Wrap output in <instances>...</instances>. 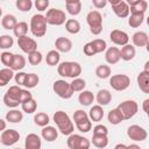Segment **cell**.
<instances>
[{
    "label": "cell",
    "instance_id": "obj_42",
    "mask_svg": "<svg viewBox=\"0 0 149 149\" xmlns=\"http://www.w3.org/2000/svg\"><path fill=\"white\" fill-rule=\"evenodd\" d=\"M70 68H71V62H62L61 64H58L57 71L58 74L62 77H68L70 78Z\"/></svg>",
    "mask_w": 149,
    "mask_h": 149
},
{
    "label": "cell",
    "instance_id": "obj_4",
    "mask_svg": "<svg viewBox=\"0 0 149 149\" xmlns=\"http://www.w3.org/2000/svg\"><path fill=\"white\" fill-rule=\"evenodd\" d=\"M47 24H52V26H62L63 23L66 22V15L65 12H63L62 9H57V8H51L48 9L47 15L44 16Z\"/></svg>",
    "mask_w": 149,
    "mask_h": 149
},
{
    "label": "cell",
    "instance_id": "obj_35",
    "mask_svg": "<svg viewBox=\"0 0 149 149\" xmlns=\"http://www.w3.org/2000/svg\"><path fill=\"white\" fill-rule=\"evenodd\" d=\"M59 58H61V56L57 50H50L45 56V63L50 66H55V65H58Z\"/></svg>",
    "mask_w": 149,
    "mask_h": 149
},
{
    "label": "cell",
    "instance_id": "obj_2",
    "mask_svg": "<svg viewBox=\"0 0 149 149\" xmlns=\"http://www.w3.org/2000/svg\"><path fill=\"white\" fill-rule=\"evenodd\" d=\"M30 31L36 37H43L47 34V21L44 15L35 14L30 19Z\"/></svg>",
    "mask_w": 149,
    "mask_h": 149
},
{
    "label": "cell",
    "instance_id": "obj_51",
    "mask_svg": "<svg viewBox=\"0 0 149 149\" xmlns=\"http://www.w3.org/2000/svg\"><path fill=\"white\" fill-rule=\"evenodd\" d=\"M87 118H88L87 113H86L85 111H83V109H77V111L73 113V121H74V123L78 122V121H80V120L87 119Z\"/></svg>",
    "mask_w": 149,
    "mask_h": 149
},
{
    "label": "cell",
    "instance_id": "obj_62",
    "mask_svg": "<svg viewBox=\"0 0 149 149\" xmlns=\"http://www.w3.org/2000/svg\"><path fill=\"white\" fill-rule=\"evenodd\" d=\"M15 149H20V148H15Z\"/></svg>",
    "mask_w": 149,
    "mask_h": 149
},
{
    "label": "cell",
    "instance_id": "obj_13",
    "mask_svg": "<svg viewBox=\"0 0 149 149\" xmlns=\"http://www.w3.org/2000/svg\"><path fill=\"white\" fill-rule=\"evenodd\" d=\"M17 45L26 54H30V52L37 50V43H36V41L33 40V38H30V37H28V36L19 37L17 38Z\"/></svg>",
    "mask_w": 149,
    "mask_h": 149
},
{
    "label": "cell",
    "instance_id": "obj_40",
    "mask_svg": "<svg viewBox=\"0 0 149 149\" xmlns=\"http://www.w3.org/2000/svg\"><path fill=\"white\" fill-rule=\"evenodd\" d=\"M70 85H71V88L73 92H81V91H84V88L86 86V81H85V79L78 77V78L72 79Z\"/></svg>",
    "mask_w": 149,
    "mask_h": 149
},
{
    "label": "cell",
    "instance_id": "obj_18",
    "mask_svg": "<svg viewBox=\"0 0 149 149\" xmlns=\"http://www.w3.org/2000/svg\"><path fill=\"white\" fill-rule=\"evenodd\" d=\"M55 47L58 52H69L72 49V42L68 37H58L55 41Z\"/></svg>",
    "mask_w": 149,
    "mask_h": 149
},
{
    "label": "cell",
    "instance_id": "obj_55",
    "mask_svg": "<svg viewBox=\"0 0 149 149\" xmlns=\"http://www.w3.org/2000/svg\"><path fill=\"white\" fill-rule=\"evenodd\" d=\"M83 51H84V54H85L86 56H94V55H95V50H94V48H93V45H92L91 42H88V43H86V44L84 45Z\"/></svg>",
    "mask_w": 149,
    "mask_h": 149
},
{
    "label": "cell",
    "instance_id": "obj_11",
    "mask_svg": "<svg viewBox=\"0 0 149 149\" xmlns=\"http://www.w3.org/2000/svg\"><path fill=\"white\" fill-rule=\"evenodd\" d=\"M19 140H20V134L15 129H5L0 136V142L6 147L15 144Z\"/></svg>",
    "mask_w": 149,
    "mask_h": 149
},
{
    "label": "cell",
    "instance_id": "obj_8",
    "mask_svg": "<svg viewBox=\"0 0 149 149\" xmlns=\"http://www.w3.org/2000/svg\"><path fill=\"white\" fill-rule=\"evenodd\" d=\"M66 143L70 149H90V146H91V142L88 139L73 133L69 135Z\"/></svg>",
    "mask_w": 149,
    "mask_h": 149
},
{
    "label": "cell",
    "instance_id": "obj_3",
    "mask_svg": "<svg viewBox=\"0 0 149 149\" xmlns=\"http://www.w3.org/2000/svg\"><path fill=\"white\" fill-rule=\"evenodd\" d=\"M86 22L93 35H99L102 31V16L98 10H91L86 15Z\"/></svg>",
    "mask_w": 149,
    "mask_h": 149
},
{
    "label": "cell",
    "instance_id": "obj_20",
    "mask_svg": "<svg viewBox=\"0 0 149 149\" xmlns=\"http://www.w3.org/2000/svg\"><path fill=\"white\" fill-rule=\"evenodd\" d=\"M41 135H42L43 140H45L48 142H54L57 139V136H58V132L52 126H45V127L42 128Z\"/></svg>",
    "mask_w": 149,
    "mask_h": 149
},
{
    "label": "cell",
    "instance_id": "obj_12",
    "mask_svg": "<svg viewBox=\"0 0 149 149\" xmlns=\"http://www.w3.org/2000/svg\"><path fill=\"white\" fill-rule=\"evenodd\" d=\"M109 3H111L112 9H113V12L116 16L123 19V17H127L129 15V7H128L126 1H123V0H111Z\"/></svg>",
    "mask_w": 149,
    "mask_h": 149
},
{
    "label": "cell",
    "instance_id": "obj_33",
    "mask_svg": "<svg viewBox=\"0 0 149 149\" xmlns=\"http://www.w3.org/2000/svg\"><path fill=\"white\" fill-rule=\"evenodd\" d=\"M65 29L70 34H78L80 31V23L76 19H69L65 22Z\"/></svg>",
    "mask_w": 149,
    "mask_h": 149
},
{
    "label": "cell",
    "instance_id": "obj_61",
    "mask_svg": "<svg viewBox=\"0 0 149 149\" xmlns=\"http://www.w3.org/2000/svg\"><path fill=\"white\" fill-rule=\"evenodd\" d=\"M1 15H2V9H1V7H0V17H1Z\"/></svg>",
    "mask_w": 149,
    "mask_h": 149
},
{
    "label": "cell",
    "instance_id": "obj_49",
    "mask_svg": "<svg viewBox=\"0 0 149 149\" xmlns=\"http://www.w3.org/2000/svg\"><path fill=\"white\" fill-rule=\"evenodd\" d=\"M81 73V66L78 62H71V68H70V78L74 79L78 78L79 74Z\"/></svg>",
    "mask_w": 149,
    "mask_h": 149
},
{
    "label": "cell",
    "instance_id": "obj_21",
    "mask_svg": "<svg viewBox=\"0 0 149 149\" xmlns=\"http://www.w3.org/2000/svg\"><path fill=\"white\" fill-rule=\"evenodd\" d=\"M137 85L143 93H149V72L141 71L137 76Z\"/></svg>",
    "mask_w": 149,
    "mask_h": 149
},
{
    "label": "cell",
    "instance_id": "obj_29",
    "mask_svg": "<svg viewBox=\"0 0 149 149\" xmlns=\"http://www.w3.org/2000/svg\"><path fill=\"white\" fill-rule=\"evenodd\" d=\"M13 77H14L13 70H10L9 68L1 69L0 70V86H6Z\"/></svg>",
    "mask_w": 149,
    "mask_h": 149
},
{
    "label": "cell",
    "instance_id": "obj_36",
    "mask_svg": "<svg viewBox=\"0 0 149 149\" xmlns=\"http://www.w3.org/2000/svg\"><path fill=\"white\" fill-rule=\"evenodd\" d=\"M13 33L14 35L19 38V37H22V36H27V33H28V23L27 22H17L16 26L14 27L13 29Z\"/></svg>",
    "mask_w": 149,
    "mask_h": 149
},
{
    "label": "cell",
    "instance_id": "obj_52",
    "mask_svg": "<svg viewBox=\"0 0 149 149\" xmlns=\"http://www.w3.org/2000/svg\"><path fill=\"white\" fill-rule=\"evenodd\" d=\"M93 134L94 135H106L108 134V129L105 125H97L94 128H93Z\"/></svg>",
    "mask_w": 149,
    "mask_h": 149
},
{
    "label": "cell",
    "instance_id": "obj_56",
    "mask_svg": "<svg viewBox=\"0 0 149 149\" xmlns=\"http://www.w3.org/2000/svg\"><path fill=\"white\" fill-rule=\"evenodd\" d=\"M92 5H93L97 9H100V8H104V7L107 5V1H106V0H93V1H92Z\"/></svg>",
    "mask_w": 149,
    "mask_h": 149
},
{
    "label": "cell",
    "instance_id": "obj_5",
    "mask_svg": "<svg viewBox=\"0 0 149 149\" xmlns=\"http://www.w3.org/2000/svg\"><path fill=\"white\" fill-rule=\"evenodd\" d=\"M120 113L122 114L123 120H129L132 119L139 111V105L134 100H125L122 101L118 107H116Z\"/></svg>",
    "mask_w": 149,
    "mask_h": 149
},
{
    "label": "cell",
    "instance_id": "obj_10",
    "mask_svg": "<svg viewBox=\"0 0 149 149\" xmlns=\"http://www.w3.org/2000/svg\"><path fill=\"white\" fill-rule=\"evenodd\" d=\"M127 135L133 141L142 142V141H144L147 139L148 133H147V130L143 127H141L139 125H132L127 129Z\"/></svg>",
    "mask_w": 149,
    "mask_h": 149
},
{
    "label": "cell",
    "instance_id": "obj_23",
    "mask_svg": "<svg viewBox=\"0 0 149 149\" xmlns=\"http://www.w3.org/2000/svg\"><path fill=\"white\" fill-rule=\"evenodd\" d=\"M66 10L70 15H78L81 12V2L79 0H66L65 1Z\"/></svg>",
    "mask_w": 149,
    "mask_h": 149
},
{
    "label": "cell",
    "instance_id": "obj_7",
    "mask_svg": "<svg viewBox=\"0 0 149 149\" xmlns=\"http://www.w3.org/2000/svg\"><path fill=\"white\" fill-rule=\"evenodd\" d=\"M20 92H21V88L20 86L17 85H14V86H10L7 92L5 93L3 95V102L7 107L9 108H15L20 105L19 102V95H20Z\"/></svg>",
    "mask_w": 149,
    "mask_h": 149
},
{
    "label": "cell",
    "instance_id": "obj_44",
    "mask_svg": "<svg viewBox=\"0 0 149 149\" xmlns=\"http://www.w3.org/2000/svg\"><path fill=\"white\" fill-rule=\"evenodd\" d=\"M76 126H77L78 130L81 132V133H87V132H90L92 129V122H91V120L88 118L76 122Z\"/></svg>",
    "mask_w": 149,
    "mask_h": 149
},
{
    "label": "cell",
    "instance_id": "obj_22",
    "mask_svg": "<svg viewBox=\"0 0 149 149\" xmlns=\"http://www.w3.org/2000/svg\"><path fill=\"white\" fill-rule=\"evenodd\" d=\"M132 41H133V43H134L135 47H140V48H141V47H146V45H148V43H149L148 35H147V33H144V31H136V33L133 35Z\"/></svg>",
    "mask_w": 149,
    "mask_h": 149
},
{
    "label": "cell",
    "instance_id": "obj_14",
    "mask_svg": "<svg viewBox=\"0 0 149 149\" xmlns=\"http://www.w3.org/2000/svg\"><path fill=\"white\" fill-rule=\"evenodd\" d=\"M109 38L114 44L121 45V47L128 44V41H129L128 34L123 30H120V29H113L109 34Z\"/></svg>",
    "mask_w": 149,
    "mask_h": 149
},
{
    "label": "cell",
    "instance_id": "obj_43",
    "mask_svg": "<svg viewBox=\"0 0 149 149\" xmlns=\"http://www.w3.org/2000/svg\"><path fill=\"white\" fill-rule=\"evenodd\" d=\"M91 43H92V45L95 50V54H100V52H102L107 49V43L102 38H95V40L91 41Z\"/></svg>",
    "mask_w": 149,
    "mask_h": 149
},
{
    "label": "cell",
    "instance_id": "obj_47",
    "mask_svg": "<svg viewBox=\"0 0 149 149\" xmlns=\"http://www.w3.org/2000/svg\"><path fill=\"white\" fill-rule=\"evenodd\" d=\"M28 62L31 65H38L42 62V54L37 50L28 54Z\"/></svg>",
    "mask_w": 149,
    "mask_h": 149
},
{
    "label": "cell",
    "instance_id": "obj_37",
    "mask_svg": "<svg viewBox=\"0 0 149 149\" xmlns=\"http://www.w3.org/2000/svg\"><path fill=\"white\" fill-rule=\"evenodd\" d=\"M34 122L35 125L40 126V127H45L49 125L50 122V119H49V115L47 113H43V112H40L37 114H35L34 116Z\"/></svg>",
    "mask_w": 149,
    "mask_h": 149
},
{
    "label": "cell",
    "instance_id": "obj_60",
    "mask_svg": "<svg viewBox=\"0 0 149 149\" xmlns=\"http://www.w3.org/2000/svg\"><path fill=\"white\" fill-rule=\"evenodd\" d=\"M127 149H141V148H140V146H137V144L133 143V144H129V146H127Z\"/></svg>",
    "mask_w": 149,
    "mask_h": 149
},
{
    "label": "cell",
    "instance_id": "obj_16",
    "mask_svg": "<svg viewBox=\"0 0 149 149\" xmlns=\"http://www.w3.org/2000/svg\"><path fill=\"white\" fill-rule=\"evenodd\" d=\"M42 147V142H41V137L35 134V133H30L26 136V141H24V149H41Z\"/></svg>",
    "mask_w": 149,
    "mask_h": 149
},
{
    "label": "cell",
    "instance_id": "obj_17",
    "mask_svg": "<svg viewBox=\"0 0 149 149\" xmlns=\"http://www.w3.org/2000/svg\"><path fill=\"white\" fill-rule=\"evenodd\" d=\"M105 59L108 64H116L120 61V49L116 47H109L106 50Z\"/></svg>",
    "mask_w": 149,
    "mask_h": 149
},
{
    "label": "cell",
    "instance_id": "obj_26",
    "mask_svg": "<svg viewBox=\"0 0 149 149\" xmlns=\"http://www.w3.org/2000/svg\"><path fill=\"white\" fill-rule=\"evenodd\" d=\"M94 100V95L91 91H87V90H84L79 93L78 95V101L80 105L83 106H90Z\"/></svg>",
    "mask_w": 149,
    "mask_h": 149
},
{
    "label": "cell",
    "instance_id": "obj_27",
    "mask_svg": "<svg viewBox=\"0 0 149 149\" xmlns=\"http://www.w3.org/2000/svg\"><path fill=\"white\" fill-rule=\"evenodd\" d=\"M143 21H144V14L132 12L130 13V16L128 19V24L132 28H137V27H140L143 23Z\"/></svg>",
    "mask_w": 149,
    "mask_h": 149
},
{
    "label": "cell",
    "instance_id": "obj_9",
    "mask_svg": "<svg viewBox=\"0 0 149 149\" xmlns=\"http://www.w3.org/2000/svg\"><path fill=\"white\" fill-rule=\"evenodd\" d=\"M109 85L115 91H125L130 85V78L127 74H114L109 78Z\"/></svg>",
    "mask_w": 149,
    "mask_h": 149
},
{
    "label": "cell",
    "instance_id": "obj_32",
    "mask_svg": "<svg viewBox=\"0 0 149 149\" xmlns=\"http://www.w3.org/2000/svg\"><path fill=\"white\" fill-rule=\"evenodd\" d=\"M107 119H108V122L112 123V125H119L123 121V118H122V114L120 113V111L118 108H114V109H111L108 112V115H107Z\"/></svg>",
    "mask_w": 149,
    "mask_h": 149
},
{
    "label": "cell",
    "instance_id": "obj_15",
    "mask_svg": "<svg viewBox=\"0 0 149 149\" xmlns=\"http://www.w3.org/2000/svg\"><path fill=\"white\" fill-rule=\"evenodd\" d=\"M129 7V13H142L144 14L148 8V2L146 0H128L126 1Z\"/></svg>",
    "mask_w": 149,
    "mask_h": 149
},
{
    "label": "cell",
    "instance_id": "obj_64",
    "mask_svg": "<svg viewBox=\"0 0 149 149\" xmlns=\"http://www.w3.org/2000/svg\"><path fill=\"white\" fill-rule=\"evenodd\" d=\"M0 55H1V54H0Z\"/></svg>",
    "mask_w": 149,
    "mask_h": 149
},
{
    "label": "cell",
    "instance_id": "obj_48",
    "mask_svg": "<svg viewBox=\"0 0 149 149\" xmlns=\"http://www.w3.org/2000/svg\"><path fill=\"white\" fill-rule=\"evenodd\" d=\"M17 9H20L21 12H29L33 7V2L31 0H17L15 2Z\"/></svg>",
    "mask_w": 149,
    "mask_h": 149
},
{
    "label": "cell",
    "instance_id": "obj_39",
    "mask_svg": "<svg viewBox=\"0 0 149 149\" xmlns=\"http://www.w3.org/2000/svg\"><path fill=\"white\" fill-rule=\"evenodd\" d=\"M40 81V78L36 73H27V77H26V81H24V85L28 88H34Z\"/></svg>",
    "mask_w": 149,
    "mask_h": 149
},
{
    "label": "cell",
    "instance_id": "obj_25",
    "mask_svg": "<svg viewBox=\"0 0 149 149\" xmlns=\"http://www.w3.org/2000/svg\"><path fill=\"white\" fill-rule=\"evenodd\" d=\"M87 115H88V119H90L91 121L99 122V121H101L102 118H104V109H102L101 106L94 105V106L91 107V109H90V112H88Z\"/></svg>",
    "mask_w": 149,
    "mask_h": 149
},
{
    "label": "cell",
    "instance_id": "obj_30",
    "mask_svg": "<svg viewBox=\"0 0 149 149\" xmlns=\"http://www.w3.org/2000/svg\"><path fill=\"white\" fill-rule=\"evenodd\" d=\"M24 66H26V58H24L22 55L15 54V55H14L13 63H12V66H10V70L19 72V71L22 70Z\"/></svg>",
    "mask_w": 149,
    "mask_h": 149
},
{
    "label": "cell",
    "instance_id": "obj_41",
    "mask_svg": "<svg viewBox=\"0 0 149 149\" xmlns=\"http://www.w3.org/2000/svg\"><path fill=\"white\" fill-rule=\"evenodd\" d=\"M21 107H22V111H23L24 113H27V114H33V113L36 111V108H37V102H36V100L33 98V99H30V100H28V101L21 104Z\"/></svg>",
    "mask_w": 149,
    "mask_h": 149
},
{
    "label": "cell",
    "instance_id": "obj_50",
    "mask_svg": "<svg viewBox=\"0 0 149 149\" xmlns=\"http://www.w3.org/2000/svg\"><path fill=\"white\" fill-rule=\"evenodd\" d=\"M30 99H33L31 93L28 90H22L21 88V92H20V95H19V102L23 104V102H26V101H28Z\"/></svg>",
    "mask_w": 149,
    "mask_h": 149
},
{
    "label": "cell",
    "instance_id": "obj_53",
    "mask_svg": "<svg viewBox=\"0 0 149 149\" xmlns=\"http://www.w3.org/2000/svg\"><path fill=\"white\" fill-rule=\"evenodd\" d=\"M26 77H27V73L26 72H22V71H19L16 74H14V79H15V83L17 84V86L24 85Z\"/></svg>",
    "mask_w": 149,
    "mask_h": 149
},
{
    "label": "cell",
    "instance_id": "obj_63",
    "mask_svg": "<svg viewBox=\"0 0 149 149\" xmlns=\"http://www.w3.org/2000/svg\"><path fill=\"white\" fill-rule=\"evenodd\" d=\"M0 143H1V142H0Z\"/></svg>",
    "mask_w": 149,
    "mask_h": 149
},
{
    "label": "cell",
    "instance_id": "obj_24",
    "mask_svg": "<svg viewBox=\"0 0 149 149\" xmlns=\"http://www.w3.org/2000/svg\"><path fill=\"white\" fill-rule=\"evenodd\" d=\"M95 99H97L98 105L102 107V106H106V105H108V104L111 102V100H112V94H111V92H109L108 90L102 88V90H100V91L97 93Z\"/></svg>",
    "mask_w": 149,
    "mask_h": 149
},
{
    "label": "cell",
    "instance_id": "obj_57",
    "mask_svg": "<svg viewBox=\"0 0 149 149\" xmlns=\"http://www.w3.org/2000/svg\"><path fill=\"white\" fill-rule=\"evenodd\" d=\"M148 105H149V99H146L143 101V111L146 112V114L149 113V109H148Z\"/></svg>",
    "mask_w": 149,
    "mask_h": 149
},
{
    "label": "cell",
    "instance_id": "obj_6",
    "mask_svg": "<svg viewBox=\"0 0 149 149\" xmlns=\"http://www.w3.org/2000/svg\"><path fill=\"white\" fill-rule=\"evenodd\" d=\"M52 90L54 92L62 99H70L72 97V94L74 93L71 88V85L70 83L63 80V79H59V80H56L52 85Z\"/></svg>",
    "mask_w": 149,
    "mask_h": 149
},
{
    "label": "cell",
    "instance_id": "obj_34",
    "mask_svg": "<svg viewBox=\"0 0 149 149\" xmlns=\"http://www.w3.org/2000/svg\"><path fill=\"white\" fill-rule=\"evenodd\" d=\"M92 143L98 149H104L108 144V137L106 135H94L92 136Z\"/></svg>",
    "mask_w": 149,
    "mask_h": 149
},
{
    "label": "cell",
    "instance_id": "obj_46",
    "mask_svg": "<svg viewBox=\"0 0 149 149\" xmlns=\"http://www.w3.org/2000/svg\"><path fill=\"white\" fill-rule=\"evenodd\" d=\"M14 44V40L10 35H1L0 36V49H9Z\"/></svg>",
    "mask_w": 149,
    "mask_h": 149
},
{
    "label": "cell",
    "instance_id": "obj_58",
    "mask_svg": "<svg viewBox=\"0 0 149 149\" xmlns=\"http://www.w3.org/2000/svg\"><path fill=\"white\" fill-rule=\"evenodd\" d=\"M5 129H6V121H5V120H2V119L0 118V132L2 133Z\"/></svg>",
    "mask_w": 149,
    "mask_h": 149
},
{
    "label": "cell",
    "instance_id": "obj_54",
    "mask_svg": "<svg viewBox=\"0 0 149 149\" xmlns=\"http://www.w3.org/2000/svg\"><path fill=\"white\" fill-rule=\"evenodd\" d=\"M34 5H35L36 9L43 12V10H45V9L48 8V6H49V1H48V0H36Z\"/></svg>",
    "mask_w": 149,
    "mask_h": 149
},
{
    "label": "cell",
    "instance_id": "obj_38",
    "mask_svg": "<svg viewBox=\"0 0 149 149\" xmlns=\"http://www.w3.org/2000/svg\"><path fill=\"white\" fill-rule=\"evenodd\" d=\"M95 74L100 79H106V78H108L111 76V68L108 65L101 64L95 69Z\"/></svg>",
    "mask_w": 149,
    "mask_h": 149
},
{
    "label": "cell",
    "instance_id": "obj_31",
    "mask_svg": "<svg viewBox=\"0 0 149 149\" xmlns=\"http://www.w3.org/2000/svg\"><path fill=\"white\" fill-rule=\"evenodd\" d=\"M22 119H23V114L19 109H12L6 114V121L12 123H19L22 121Z\"/></svg>",
    "mask_w": 149,
    "mask_h": 149
},
{
    "label": "cell",
    "instance_id": "obj_1",
    "mask_svg": "<svg viewBox=\"0 0 149 149\" xmlns=\"http://www.w3.org/2000/svg\"><path fill=\"white\" fill-rule=\"evenodd\" d=\"M54 122L57 125L58 127V130L63 134V135H71L73 133V129H74V126L70 119V116L63 112V111H57L54 116Z\"/></svg>",
    "mask_w": 149,
    "mask_h": 149
},
{
    "label": "cell",
    "instance_id": "obj_59",
    "mask_svg": "<svg viewBox=\"0 0 149 149\" xmlns=\"http://www.w3.org/2000/svg\"><path fill=\"white\" fill-rule=\"evenodd\" d=\"M114 149H127V146L123 144V143H118V144L114 147Z\"/></svg>",
    "mask_w": 149,
    "mask_h": 149
},
{
    "label": "cell",
    "instance_id": "obj_19",
    "mask_svg": "<svg viewBox=\"0 0 149 149\" xmlns=\"http://www.w3.org/2000/svg\"><path fill=\"white\" fill-rule=\"evenodd\" d=\"M135 55H136V50L135 47L132 44H126L120 50V59H123L126 62L132 61L135 57Z\"/></svg>",
    "mask_w": 149,
    "mask_h": 149
},
{
    "label": "cell",
    "instance_id": "obj_28",
    "mask_svg": "<svg viewBox=\"0 0 149 149\" xmlns=\"http://www.w3.org/2000/svg\"><path fill=\"white\" fill-rule=\"evenodd\" d=\"M16 23H17V20L13 14H6L1 19V26L7 30H13Z\"/></svg>",
    "mask_w": 149,
    "mask_h": 149
},
{
    "label": "cell",
    "instance_id": "obj_45",
    "mask_svg": "<svg viewBox=\"0 0 149 149\" xmlns=\"http://www.w3.org/2000/svg\"><path fill=\"white\" fill-rule=\"evenodd\" d=\"M13 59H14V54H12V52H9V51H3V52H1V55H0V61H1V63H2L6 68H9V69H10L12 63H13Z\"/></svg>",
    "mask_w": 149,
    "mask_h": 149
}]
</instances>
